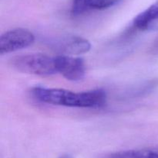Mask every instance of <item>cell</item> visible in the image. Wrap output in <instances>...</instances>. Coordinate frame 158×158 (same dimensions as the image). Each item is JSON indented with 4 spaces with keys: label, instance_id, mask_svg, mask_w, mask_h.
<instances>
[{
    "label": "cell",
    "instance_id": "1",
    "mask_svg": "<svg viewBox=\"0 0 158 158\" xmlns=\"http://www.w3.org/2000/svg\"><path fill=\"white\" fill-rule=\"evenodd\" d=\"M32 94L43 103L73 108H99L106 103V94L101 89L75 92L63 88L35 87Z\"/></svg>",
    "mask_w": 158,
    "mask_h": 158
},
{
    "label": "cell",
    "instance_id": "2",
    "mask_svg": "<svg viewBox=\"0 0 158 158\" xmlns=\"http://www.w3.org/2000/svg\"><path fill=\"white\" fill-rule=\"evenodd\" d=\"M12 68L20 72L35 75L48 76L57 73L55 57L43 54H29L11 59Z\"/></svg>",
    "mask_w": 158,
    "mask_h": 158
},
{
    "label": "cell",
    "instance_id": "3",
    "mask_svg": "<svg viewBox=\"0 0 158 158\" xmlns=\"http://www.w3.org/2000/svg\"><path fill=\"white\" fill-rule=\"evenodd\" d=\"M35 41V36L31 31L23 28L9 29L0 37V54L15 52L28 47Z\"/></svg>",
    "mask_w": 158,
    "mask_h": 158
},
{
    "label": "cell",
    "instance_id": "4",
    "mask_svg": "<svg viewBox=\"0 0 158 158\" xmlns=\"http://www.w3.org/2000/svg\"><path fill=\"white\" fill-rule=\"evenodd\" d=\"M57 72L69 81H78L84 78L86 74V65L80 57L61 54L55 57Z\"/></svg>",
    "mask_w": 158,
    "mask_h": 158
},
{
    "label": "cell",
    "instance_id": "5",
    "mask_svg": "<svg viewBox=\"0 0 158 158\" xmlns=\"http://www.w3.org/2000/svg\"><path fill=\"white\" fill-rule=\"evenodd\" d=\"M56 49L63 53V55H80L89 52L91 43L89 40L78 36H70L62 38L56 42Z\"/></svg>",
    "mask_w": 158,
    "mask_h": 158
},
{
    "label": "cell",
    "instance_id": "6",
    "mask_svg": "<svg viewBox=\"0 0 158 158\" xmlns=\"http://www.w3.org/2000/svg\"><path fill=\"white\" fill-rule=\"evenodd\" d=\"M117 0H73L71 12L73 15H81L94 10H103L114 6Z\"/></svg>",
    "mask_w": 158,
    "mask_h": 158
},
{
    "label": "cell",
    "instance_id": "7",
    "mask_svg": "<svg viewBox=\"0 0 158 158\" xmlns=\"http://www.w3.org/2000/svg\"><path fill=\"white\" fill-rule=\"evenodd\" d=\"M157 20H158V1L138 14L134 18L133 26L140 30H144Z\"/></svg>",
    "mask_w": 158,
    "mask_h": 158
},
{
    "label": "cell",
    "instance_id": "8",
    "mask_svg": "<svg viewBox=\"0 0 158 158\" xmlns=\"http://www.w3.org/2000/svg\"><path fill=\"white\" fill-rule=\"evenodd\" d=\"M103 158H158V148L121 150L110 153Z\"/></svg>",
    "mask_w": 158,
    "mask_h": 158
},
{
    "label": "cell",
    "instance_id": "9",
    "mask_svg": "<svg viewBox=\"0 0 158 158\" xmlns=\"http://www.w3.org/2000/svg\"><path fill=\"white\" fill-rule=\"evenodd\" d=\"M60 158H72V157H71V156H69V155L66 154V155H63V156H60Z\"/></svg>",
    "mask_w": 158,
    "mask_h": 158
}]
</instances>
